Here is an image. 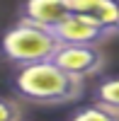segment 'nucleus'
I'll return each instance as SVG.
<instances>
[{"instance_id": "nucleus-6", "label": "nucleus", "mask_w": 119, "mask_h": 121, "mask_svg": "<svg viewBox=\"0 0 119 121\" xmlns=\"http://www.w3.org/2000/svg\"><path fill=\"white\" fill-rule=\"evenodd\" d=\"M73 12L90 17L112 36L119 34V0H68Z\"/></svg>"}, {"instance_id": "nucleus-1", "label": "nucleus", "mask_w": 119, "mask_h": 121, "mask_svg": "<svg viewBox=\"0 0 119 121\" xmlns=\"http://www.w3.org/2000/svg\"><path fill=\"white\" fill-rule=\"evenodd\" d=\"M83 80L85 78L73 75L54 58H46L37 63L17 65L10 85H12V92L29 104L56 107L75 102L83 95Z\"/></svg>"}, {"instance_id": "nucleus-9", "label": "nucleus", "mask_w": 119, "mask_h": 121, "mask_svg": "<svg viewBox=\"0 0 119 121\" xmlns=\"http://www.w3.org/2000/svg\"><path fill=\"white\" fill-rule=\"evenodd\" d=\"M0 121H22V107L10 97H0Z\"/></svg>"}, {"instance_id": "nucleus-7", "label": "nucleus", "mask_w": 119, "mask_h": 121, "mask_svg": "<svg viewBox=\"0 0 119 121\" xmlns=\"http://www.w3.org/2000/svg\"><path fill=\"white\" fill-rule=\"evenodd\" d=\"M92 102L119 112V75L105 78L92 87Z\"/></svg>"}, {"instance_id": "nucleus-8", "label": "nucleus", "mask_w": 119, "mask_h": 121, "mask_svg": "<svg viewBox=\"0 0 119 121\" xmlns=\"http://www.w3.org/2000/svg\"><path fill=\"white\" fill-rule=\"evenodd\" d=\"M68 121H119V112H114L110 107H102L97 102H90L85 107L73 109Z\"/></svg>"}, {"instance_id": "nucleus-3", "label": "nucleus", "mask_w": 119, "mask_h": 121, "mask_svg": "<svg viewBox=\"0 0 119 121\" xmlns=\"http://www.w3.org/2000/svg\"><path fill=\"white\" fill-rule=\"evenodd\" d=\"M54 60L80 78L95 75L107 65L102 46H87V44H61V48L54 53Z\"/></svg>"}, {"instance_id": "nucleus-5", "label": "nucleus", "mask_w": 119, "mask_h": 121, "mask_svg": "<svg viewBox=\"0 0 119 121\" xmlns=\"http://www.w3.org/2000/svg\"><path fill=\"white\" fill-rule=\"evenodd\" d=\"M71 12L73 10L68 0H22V5H19V19H27V22L41 24L49 29L63 22Z\"/></svg>"}, {"instance_id": "nucleus-2", "label": "nucleus", "mask_w": 119, "mask_h": 121, "mask_svg": "<svg viewBox=\"0 0 119 121\" xmlns=\"http://www.w3.org/2000/svg\"><path fill=\"white\" fill-rule=\"evenodd\" d=\"M61 48V41L54 34V29L19 19L0 36V56L12 65H27L37 60L54 58Z\"/></svg>"}, {"instance_id": "nucleus-4", "label": "nucleus", "mask_w": 119, "mask_h": 121, "mask_svg": "<svg viewBox=\"0 0 119 121\" xmlns=\"http://www.w3.org/2000/svg\"><path fill=\"white\" fill-rule=\"evenodd\" d=\"M54 34L58 36L61 44H87V46H102L105 41L112 39V34L105 27L78 12H71L63 22H58L54 27Z\"/></svg>"}]
</instances>
